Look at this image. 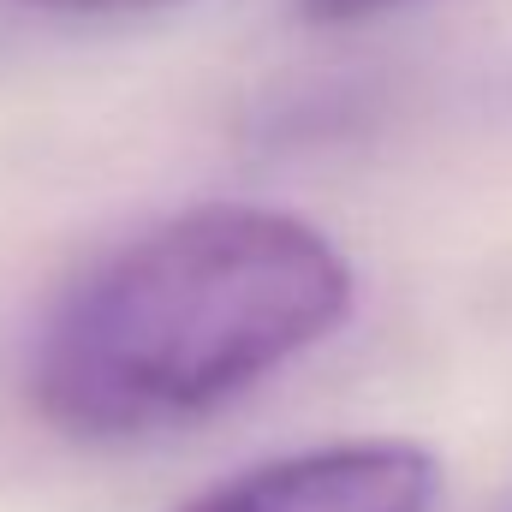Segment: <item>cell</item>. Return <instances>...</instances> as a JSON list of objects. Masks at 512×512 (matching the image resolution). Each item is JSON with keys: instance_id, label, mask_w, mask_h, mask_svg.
Segmentation results:
<instances>
[{"instance_id": "obj_1", "label": "cell", "mask_w": 512, "mask_h": 512, "mask_svg": "<svg viewBox=\"0 0 512 512\" xmlns=\"http://www.w3.org/2000/svg\"><path fill=\"white\" fill-rule=\"evenodd\" d=\"M346 310L352 268L322 227L203 203L102 256L54 304L30 399L72 441H137L233 405Z\"/></svg>"}, {"instance_id": "obj_2", "label": "cell", "mask_w": 512, "mask_h": 512, "mask_svg": "<svg viewBox=\"0 0 512 512\" xmlns=\"http://www.w3.org/2000/svg\"><path fill=\"white\" fill-rule=\"evenodd\" d=\"M441 471L411 441H334L251 465L179 512H429Z\"/></svg>"}, {"instance_id": "obj_3", "label": "cell", "mask_w": 512, "mask_h": 512, "mask_svg": "<svg viewBox=\"0 0 512 512\" xmlns=\"http://www.w3.org/2000/svg\"><path fill=\"white\" fill-rule=\"evenodd\" d=\"M30 12H54V18H137V12H161L179 0H12Z\"/></svg>"}, {"instance_id": "obj_4", "label": "cell", "mask_w": 512, "mask_h": 512, "mask_svg": "<svg viewBox=\"0 0 512 512\" xmlns=\"http://www.w3.org/2000/svg\"><path fill=\"white\" fill-rule=\"evenodd\" d=\"M393 6H405V0H298V12L310 24H370Z\"/></svg>"}]
</instances>
